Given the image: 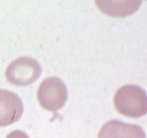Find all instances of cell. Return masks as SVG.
<instances>
[{"label": "cell", "mask_w": 147, "mask_h": 138, "mask_svg": "<svg viewBox=\"0 0 147 138\" xmlns=\"http://www.w3.org/2000/svg\"><path fill=\"white\" fill-rule=\"evenodd\" d=\"M115 107L124 116L138 119L147 112L146 91L137 85H125L115 94Z\"/></svg>", "instance_id": "cell-1"}, {"label": "cell", "mask_w": 147, "mask_h": 138, "mask_svg": "<svg viewBox=\"0 0 147 138\" xmlns=\"http://www.w3.org/2000/svg\"><path fill=\"white\" fill-rule=\"evenodd\" d=\"M38 102L47 111L61 110L68 99V89L64 81L59 77H48L40 83L38 89Z\"/></svg>", "instance_id": "cell-2"}, {"label": "cell", "mask_w": 147, "mask_h": 138, "mask_svg": "<svg viewBox=\"0 0 147 138\" xmlns=\"http://www.w3.org/2000/svg\"><path fill=\"white\" fill-rule=\"evenodd\" d=\"M42 74V66L35 59L20 57L12 61L5 70V77L9 83L16 86H28L34 83Z\"/></svg>", "instance_id": "cell-3"}, {"label": "cell", "mask_w": 147, "mask_h": 138, "mask_svg": "<svg viewBox=\"0 0 147 138\" xmlns=\"http://www.w3.org/2000/svg\"><path fill=\"white\" fill-rule=\"evenodd\" d=\"M24 113V103L13 91L0 89V126L17 122Z\"/></svg>", "instance_id": "cell-4"}, {"label": "cell", "mask_w": 147, "mask_h": 138, "mask_svg": "<svg viewBox=\"0 0 147 138\" xmlns=\"http://www.w3.org/2000/svg\"><path fill=\"white\" fill-rule=\"evenodd\" d=\"M98 138H146V135L139 125L111 120L102 126Z\"/></svg>", "instance_id": "cell-5"}, {"label": "cell", "mask_w": 147, "mask_h": 138, "mask_svg": "<svg viewBox=\"0 0 147 138\" xmlns=\"http://www.w3.org/2000/svg\"><path fill=\"white\" fill-rule=\"evenodd\" d=\"M141 5V1H96V7L106 14L109 16H128L131 14L138 9V7Z\"/></svg>", "instance_id": "cell-6"}, {"label": "cell", "mask_w": 147, "mask_h": 138, "mask_svg": "<svg viewBox=\"0 0 147 138\" xmlns=\"http://www.w3.org/2000/svg\"><path fill=\"white\" fill-rule=\"evenodd\" d=\"M7 138H29V135L24 130H13L7 135Z\"/></svg>", "instance_id": "cell-7"}]
</instances>
